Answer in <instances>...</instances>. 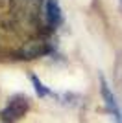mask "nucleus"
<instances>
[{
	"label": "nucleus",
	"instance_id": "obj_3",
	"mask_svg": "<svg viewBox=\"0 0 122 123\" xmlns=\"http://www.w3.org/2000/svg\"><path fill=\"white\" fill-rule=\"evenodd\" d=\"M45 20L50 30H57L63 24V9L59 0H46L45 2Z\"/></svg>",
	"mask_w": 122,
	"mask_h": 123
},
{
	"label": "nucleus",
	"instance_id": "obj_5",
	"mask_svg": "<svg viewBox=\"0 0 122 123\" xmlns=\"http://www.w3.org/2000/svg\"><path fill=\"white\" fill-rule=\"evenodd\" d=\"M30 79H31V83H33V88H35V94L39 96V98H46V96H50V88L46 86L45 83H41L39 81V77L35 75V74H31L30 75Z\"/></svg>",
	"mask_w": 122,
	"mask_h": 123
},
{
	"label": "nucleus",
	"instance_id": "obj_1",
	"mask_svg": "<svg viewBox=\"0 0 122 123\" xmlns=\"http://www.w3.org/2000/svg\"><path fill=\"white\" fill-rule=\"evenodd\" d=\"M30 110V99L24 94H17L8 101L2 112H0V119L4 123H17L26 116V112Z\"/></svg>",
	"mask_w": 122,
	"mask_h": 123
},
{
	"label": "nucleus",
	"instance_id": "obj_4",
	"mask_svg": "<svg viewBox=\"0 0 122 123\" xmlns=\"http://www.w3.org/2000/svg\"><path fill=\"white\" fill-rule=\"evenodd\" d=\"M100 94H102V99H104V105H106L107 112L113 114V118L117 119V123H122V116H120V112H118L117 99H115L111 88H109V85H107V81H106V77L102 75V74H100Z\"/></svg>",
	"mask_w": 122,
	"mask_h": 123
},
{
	"label": "nucleus",
	"instance_id": "obj_6",
	"mask_svg": "<svg viewBox=\"0 0 122 123\" xmlns=\"http://www.w3.org/2000/svg\"><path fill=\"white\" fill-rule=\"evenodd\" d=\"M6 4H8V0H0V9H2V7H4Z\"/></svg>",
	"mask_w": 122,
	"mask_h": 123
},
{
	"label": "nucleus",
	"instance_id": "obj_2",
	"mask_svg": "<svg viewBox=\"0 0 122 123\" xmlns=\"http://www.w3.org/2000/svg\"><path fill=\"white\" fill-rule=\"evenodd\" d=\"M52 51H54V48L46 39H31L17 50V57L22 61H33V59L48 55Z\"/></svg>",
	"mask_w": 122,
	"mask_h": 123
}]
</instances>
